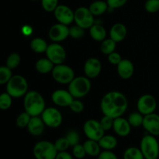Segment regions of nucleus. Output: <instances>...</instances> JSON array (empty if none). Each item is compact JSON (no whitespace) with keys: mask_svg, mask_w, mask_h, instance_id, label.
Instances as JSON below:
<instances>
[{"mask_svg":"<svg viewBox=\"0 0 159 159\" xmlns=\"http://www.w3.org/2000/svg\"><path fill=\"white\" fill-rule=\"evenodd\" d=\"M54 15L57 21L62 24L68 26L74 22V11L65 5H58Z\"/></svg>","mask_w":159,"mask_h":159,"instance_id":"4468645a","label":"nucleus"},{"mask_svg":"<svg viewBox=\"0 0 159 159\" xmlns=\"http://www.w3.org/2000/svg\"><path fill=\"white\" fill-rule=\"evenodd\" d=\"M59 0H40L42 8L48 12H54L58 6Z\"/></svg>","mask_w":159,"mask_h":159,"instance_id":"e433bc0d","label":"nucleus"},{"mask_svg":"<svg viewBox=\"0 0 159 159\" xmlns=\"http://www.w3.org/2000/svg\"><path fill=\"white\" fill-rule=\"evenodd\" d=\"M137 107L138 112L144 116L155 113L157 109L156 99L152 95H143L138 99Z\"/></svg>","mask_w":159,"mask_h":159,"instance_id":"f8f14e48","label":"nucleus"},{"mask_svg":"<svg viewBox=\"0 0 159 159\" xmlns=\"http://www.w3.org/2000/svg\"><path fill=\"white\" fill-rule=\"evenodd\" d=\"M94 16L89 8L80 6L74 11V22L83 29H89L94 24Z\"/></svg>","mask_w":159,"mask_h":159,"instance_id":"6e6552de","label":"nucleus"},{"mask_svg":"<svg viewBox=\"0 0 159 159\" xmlns=\"http://www.w3.org/2000/svg\"><path fill=\"white\" fill-rule=\"evenodd\" d=\"M83 146L85 152H86V155L91 157H98V155L102 152L101 151L102 148H101L99 142L96 141L88 139L84 142Z\"/></svg>","mask_w":159,"mask_h":159,"instance_id":"393cba45","label":"nucleus"},{"mask_svg":"<svg viewBox=\"0 0 159 159\" xmlns=\"http://www.w3.org/2000/svg\"><path fill=\"white\" fill-rule=\"evenodd\" d=\"M45 124L40 116H31L27 126V130L32 136L39 137L43 134L45 130Z\"/></svg>","mask_w":159,"mask_h":159,"instance_id":"6ab92c4d","label":"nucleus"},{"mask_svg":"<svg viewBox=\"0 0 159 159\" xmlns=\"http://www.w3.org/2000/svg\"><path fill=\"white\" fill-rule=\"evenodd\" d=\"M33 155L35 159H55L57 151L54 143L48 141H40L34 146Z\"/></svg>","mask_w":159,"mask_h":159,"instance_id":"423d86ee","label":"nucleus"},{"mask_svg":"<svg viewBox=\"0 0 159 159\" xmlns=\"http://www.w3.org/2000/svg\"><path fill=\"white\" fill-rule=\"evenodd\" d=\"M98 142H99L101 148L107 151H112L115 149L118 144L117 139H116V137L113 136V135L105 134L99 139Z\"/></svg>","mask_w":159,"mask_h":159,"instance_id":"a878e982","label":"nucleus"},{"mask_svg":"<svg viewBox=\"0 0 159 159\" xmlns=\"http://www.w3.org/2000/svg\"><path fill=\"white\" fill-rule=\"evenodd\" d=\"M113 120H114L113 118L104 115L103 117L100 120L99 123H100V125L101 127H102V128L105 131H107V130H110V129L113 128Z\"/></svg>","mask_w":159,"mask_h":159,"instance_id":"79ce46f5","label":"nucleus"},{"mask_svg":"<svg viewBox=\"0 0 159 159\" xmlns=\"http://www.w3.org/2000/svg\"><path fill=\"white\" fill-rule=\"evenodd\" d=\"M20 62H21V57H20V54L16 52H13L11 53L8 56L7 59H6V65L11 70H13L20 65Z\"/></svg>","mask_w":159,"mask_h":159,"instance_id":"7c9ffc66","label":"nucleus"},{"mask_svg":"<svg viewBox=\"0 0 159 159\" xmlns=\"http://www.w3.org/2000/svg\"><path fill=\"white\" fill-rule=\"evenodd\" d=\"M102 71V63L96 57H90L84 65V73L89 79L98 77Z\"/></svg>","mask_w":159,"mask_h":159,"instance_id":"dca6fc26","label":"nucleus"},{"mask_svg":"<svg viewBox=\"0 0 159 159\" xmlns=\"http://www.w3.org/2000/svg\"><path fill=\"white\" fill-rule=\"evenodd\" d=\"M129 124L133 127H139L142 126L144 120V115L141 114L140 112H134L129 115L127 118Z\"/></svg>","mask_w":159,"mask_h":159,"instance_id":"c756f323","label":"nucleus"},{"mask_svg":"<svg viewBox=\"0 0 159 159\" xmlns=\"http://www.w3.org/2000/svg\"><path fill=\"white\" fill-rule=\"evenodd\" d=\"M97 159H118V157L112 151L103 150L98 155Z\"/></svg>","mask_w":159,"mask_h":159,"instance_id":"a18cd8bd","label":"nucleus"},{"mask_svg":"<svg viewBox=\"0 0 159 159\" xmlns=\"http://www.w3.org/2000/svg\"><path fill=\"white\" fill-rule=\"evenodd\" d=\"M92 88L90 79L86 76H79L68 84V90L75 99H81L89 93Z\"/></svg>","mask_w":159,"mask_h":159,"instance_id":"7ed1b4c3","label":"nucleus"},{"mask_svg":"<svg viewBox=\"0 0 159 159\" xmlns=\"http://www.w3.org/2000/svg\"><path fill=\"white\" fill-rule=\"evenodd\" d=\"M45 54L46 57L55 65L64 64L67 57L66 51L63 46L55 42L48 45Z\"/></svg>","mask_w":159,"mask_h":159,"instance_id":"9d476101","label":"nucleus"},{"mask_svg":"<svg viewBox=\"0 0 159 159\" xmlns=\"http://www.w3.org/2000/svg\"><path fill=\"white\" fill-rule=\"evenodd\" d=\"M108 56V61L110 64L113 65H117L120 62L122 61V57L118 52H113L110 54Z\"/></svg>","mask_w":159,"mask_h":159,"instance_id":"c03bdc74","label":"nucleus"},{"mask_svg":"<svg viewBox=\"0 0 159 159\" xmlns=\"http://www.w3.org/2000/svg\"><path fill=\"white\" fill-rule=\"evenodd\" d=\"M54 146H55L56 149H57V152H65V151L68 150L69 148V147H71L68 143V140L65 137L63 138H60L58 139H57L55 141V142L54 143Z\"/></svg>","mask_w":159,"mask_h":159,"instance_id":"4c0bfd02","label":"nucleus"},{"mask_svg":"<svg viewBox=\"0 0 159 159\" xmlns=\"http://www.w3.org/2000/svg\"><path fill=\"white\" fill-rule=\"evenodd\" d=\"M12 104V97L6 92L0 94V110H6Z\"/></svg>","mask_w":159,"mask_h":159,"instance_id":"2f4dec72","label":"nucleus"},{"mask_svg":"<svg viewBox=\"0 0 159 159\" xmlns=\"http://www.w3.org/2000/svg\"><path fill=\"white\" fill-rule=\"evenodd\" d=\"M74 99L75 98L71 96L69 91L65 89H57L53 92L51 95L52 102L56 106L61 107H69Z\"/></svg>","mask_w":159,"mask_h":159,"instance_id":"f3484780","label":"nucleus"},{"mask_svg":"<svg viewBox=\"0 0 159 159\" xmlns=\"http://www.w3.org/2000/svg\"><path fill=\"white\" fill-rule=\"evenodd\" d=\"M127 30L125 25L121 23H115L112 26L110 30V37L116 43L123 41L127 37Z\"/></svg>","mask_w":159,"mask_h":159,"instance_id":"412c9836","label":"nucleus"},{"mask_svg":"<svg viewBox=\"0 0 159 159\" xmlns=\"http://www.w3.org/2000/svg\"><path fill=\"white\" fill-rule=\"evenodd\" d=\"M70 110L75 113H80L84 110V104L79 99H74L68 107Z\"/></svg>","mask_w":159,"mask_h":159,"instance_id":"a19ab883","label":"nucleus"},{"mask_svg":"<svg viewBox=\"0 0 159 159\" xmlns=\"http://www.w3.org/2000/svg\"><path fill=\"white\" fill-rule=\"evenodd\" d=\"M106 1H107L109 6L108 10H110V9L114 10L116 9L123 7L127 3V0H106Z\"/></svg>","mask_w":159,"mask_h":159,"instance_id":"37998d69","label":"nucleus"},{"mask_svg":"<svg viewBox=\"0 0 159 159\" xmlns=\"http://www.w3.org/2000/svg\"><path fill=\"white\" fill-rule=\"evenodd\" d=\"M116 42L112 40L111 38L105 39L103 41H102L100 45V51L101 52L106 55H109L111 53L114 52L116 47Z\"/></svg>","mask_w":159,"mask_h":159,"instance_id":"c85d7f7f","label":"nucleus"},{"mask_svg":"<svg viewBox=\"0 0 159 159\" xmlns=\"http://www.w3.org/2000/svg\"><path fill=\"white\" fill-rule=\"evenodd\" d=\"M54 65L51 61H50L48 57H43V58H40L37 61L35 64L36 70L38 71L40 74L46 75L49 72H51L54 69Z\"/></svg>","mask_w":159,"mask_h":159,"instance_id":"4be33fe9","label":"nucleus"},{"mask_svg":"<svg viewBox=\"0 0 159 159\" xmlns=\"http://www.w3.org/2000/svg\"><path fill=\"white\" fill-rule=\"evenodd\" d=\"M131 126L129 124L127 119H124L122 116L115 118L113 120V129L116 134L120 137H127L131 132Z\"/></svg>","mask_w":159,"mask_h":159,"instance_id":"a211bd4d","label":"nucleus"},{"mask_svg":"<svg viewBox=\"0 0 159 159\" xmlns=\"http://www.w3.org/2000/svg\"><path fill=\"white\" fill-rule=\"evenodd\" d=\"M144 9L149 13H155L159 11V0H147L144 3Z\"/></svg>","mask_w":159,"mask_h":159,"instance_id":"58836bf2","label":"nucleus"},{"mask_svg":"<svg viewBox=\"0 0 159 159\" xmlns=\"http://www.w3.org/2000/svg\"><path fill=\"white\" fill-rule=\"evenodd\" d=\"M30 118L31 116L29 113H26V111L23 112V113H21L17 116L16 120V124L20 128L27 127L30 120Z\"/></svg>","mask_w":159,"mask_h":159,"instance_id":"72a5a7b5","label":"nucleus"},{"mask_svg":"<svg viewBox=\"0 0 159 159\" xmlns=\"http://www.w3.org/2000/svg\"><path fill=\"white\" fill-rule=\"evenodd\" d=\"M116 70L120 77L123 79H130L134 72V66L131 61L129 59H122L120 62L116 65Z\"/></svg>","mask_w":159,"mask_h":159,"instance_id":"aec40b11","label":"nucleus"},{"mask_svg":"<svg viewBox=\"0 0 159 159\" xmlns=\"http://www.w3.org/2000/svg\"><path fill=\"white\" fill-rule=\"evenodd\" d=\"M6 92L15 99L23 97L28 92L27 81L20 75H12L6 84Z\"/></svg>","mask_w":159,"mask_h":159,"instance_id":"20e7f679","label":"nucleus"},{"mask_svg":"<svg viewBox=\"0 0 159 159\" xmlns=\"http://www.w3.org/2000/svg\"><path fill=\"white\" fill-rule=\"evenodd\" d=\"M142 127L149 134L159 136V115L153 113L144 116Z\"/></svg>","mask_w":159,"mask_h":159,"instance_id":"2eb2a0df","label":"nucleus"},{"mask_svg":"<svg viewBox=\"0 0 159 159\" xmlns=\"http://www.w3.org/2000/svg\"><path fill=\"white\" fill-rule=\"evenodd\" d=\"M89 9L94 16H98L107 12L108 11L109 6L107 1L96 0L90 4Z\"/></svg>","mask_w":159,"mask_h":159,"instance_id":"5701e85b","label":"nucleus"},{"mask_svg":"<svg viewBox=\"0 0 159 159\" xmlns=\"http://www.w3.org/2000/svg\"><path fill=\"white\" fill-rule=\"evenodd\" d=\"M85 35V29L78 25H75L69 28V37L73 39L82 38Z\"/></svg>","mask_w":159,"mask_h":159,"instance_id":"c9c22d12","label":"nucleus"},{"mask_svg":"<svg viewBox=\"0 0 159 159\" xmlns=\"http://www.w3.org/2000/svg\"><path fill=\"white\" fill-rule=\"evenodd\" d=\"M128 101L122 93L111 91L104 95L101 99L100 109L105 116L117 118L122 116L127 111Z\"/></svg>","mask_w":159,"mask_h":159,"instance_id":"f257e3e1","label":"nucleus"},{"mask_svg":"<svg viewBox=\"0 0 159 159\" xmlns=\"http://www.w3.org/2000/svg\"><path fill=\"white\" fill-rule=\"evenodd\" d=\"M31 1H40V0H31Z\"/></svg>","mask_w":159,"mask_h":159,"instance_id":"de8ad7c7","label":"nucleus"},{"mask_svg":"<svg viewBox=\"0 0 159 159\" xmlns=\"http://www.w3.org/2000/svg\"><path fill=\"white\" fill-rule=\"evenodd\" d=\"M12 70L7 66H0V85L7 84L9 79L12 78Z\"/></svg>","mask_w":159,"mask_h":159,"instance_id":"473e14b6","label":"nucleus"},{"mask_svg":"<svg viewBox=\"0 0 159 159\" xmlns=\"http://www.w3.org/2000/svg\"><path fill=\"white\" fill-rule=\"evenodd\" d=\"M48 47V44L46 40L40 37L34 38L30 42V48L32 49V51L35 53H38V54L46 52Z\"/></svg>","mask_w":159,"mask_h":159,"instance_id":"bb28decb","label":"nucleus"},{"mask_svg":"<svg viewBox=\"0 0 159 159\" xmlns=\"http://www.w3.org/2000/svg\"><path fill=\"white\" fill-rule=\"evenodd\" d=\"M65 138L68 140L71 147H74L76 144H79L80 141V136L78 133L77 130H70L65 135Z\"/></svg>","mask_w":159,"mask_h":159,"instance_id":"f704fd0d","label":"nucleus"},{"mask_svg":"<svg viewBox=\"0 0 159 159\" xmlns=\"http://www.w3.org/2000/svg\"><path fill=\"white\" fill-rule=\"evenodd\" d=\"M83 132L88 139L99 141L105 134V130L102 128L99 121L96 120H88L83 125Z\"/></svg>","mask_w":159,"mask_h":159,"instance_id":"9b49d317","label":"nucleus"},{"mask_svg":"<svg viewBox=\"0 0 159 159\" xmlns=\"http://www.w3.org/2000/svg\"><path fill=\"white\" fill-rule=\"evenodd\" d=\"M41 118L47 127L50 128H57L63 121L61 113L54 107L45 108L41 114Z\"/></svg>","mask_w":159,"mask_h":159,"instance_id":"1a4fd4ad","label":"nucleus"},{"mask_svg":"<svg viewBox=\"0 0 159 159\" xmlns=\"http://www.w3.org/2000/svg\"><path fill=\"white\" fill-rule=\"evenodd\" d=\"M55 159H74L72 154L68 153L67 151L65 152H57V155Z\"/></svg>","mask_w":159,"mask_h":159,"instance_id":"49530a36","label":"nucleus"},{"mask_svg":"<svg viewBox=\"0 0 159 159\" xmlns=\"http://www.w3.org/2000/svg\"><path fill=\"white\" fill-rule=\"evenodd\" d=\"M124 159H144L140 148H127L123 155Z\"/></svg>","mask_w":159,"mask_h":159,"instance_id":"cd10ccee","label":"nucleus"},{"mask_svg":"<svg viewBox=\"0 0 159 159\" xmlns=\"http://www.w3.org/2000/svg\"><path fill=\"white\" fill-rule=\"evenodd\" d=\"M23 107L25 111L31 116H41L46 108L45 100L39 92L28 91L23 99Z\"/></svg>","mask_w":159,"mask_h":159,"instance_id":"f03ea898","label":"nucleus"},{"mask_svg":"<svg viewBox=\"0 0 159 159\" xmlns=\"http://www.w3.org/2000/svg\"><path fill=\"white\" fill-rule=\"evenodd\" d=\"M140 149L144 159H158L159 157V143L156 137L149 134L144 135L140 142Z\"/></svg>","mask_w":159,"mask_h":159,"instance_id":"39448f33","label":"nucleus"},{"mask_svg":"<svg viewBox=\"0 0 159 159\" xmlns=\"http://www.w3.org/2000/svg\"><path fill=\"white\" fill-rule=\"evenodd\" d=\"M72 155L75 158L83 159L86 155L83 144H78L72 147Z\"/></svg>","mask_w":159,"mask_h":159,"instance_id":"ea45409f","label":"nucleus"},{"mask_svg":"<svg viewBox=\"0 0 159 159\" xmlns=\"http://www.w3.org/2000/svg\"><path fill=\"white\" fill-rule=\"evenodd\" d=\"M48 36L51 41L55 43L61 42L69 37V27L62 23H56L50 28Z\"/></svg>","mask_w":159,"mask_h":159,"instance_id":"ddd939ff","label":"nucleus"},{"mask_svg":"<svg viewBox=\"0 0 159 159\" xmlns=\"http://www.w3.org/2000/svg\"><path fill=\"white\" fill-rule=\"evenodd\" d=\"M51 75L55 82L63 85L69 84L75 77L73 68L65 64L55 65L51 71Z\"/></svg>","mask_w":159,"mask_h":159,"instance_id":"0eeeda50","label":"nucleus"},{"mask_svg":"<svg viewBox=\"0 0 159 159\" xmlns=\"http://www.w3.org/2000/svg\"><path fill=\"white\" fill-rule=\"evenodd\" d=\"M89 34L92 38L98 42H102L107 37V30L105 27L100 24H93L89 28Z\"/></svg>","mask_w":159,"mask_h":159,"instance_id":"b1692460","label":"nucleus"}]
</instances>
